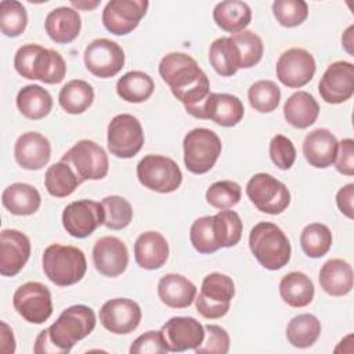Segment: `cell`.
<instances>
[{
    "label": "cell",
    "instance_id": "55",
    "mask_svg": "<svg viewBox=\"0 0 354 354\" xmlns=\"http://www.w3.org/2000/svg\"><path fill=\"white\" fill-rule=\"evenodd\" d=\"M71 4L73 6V7H76L77 10H93V8H95L98 4H100V1L98 0H95V1H76V0H72L71 1Z\"/></svg>",
    "mask_w": 354,
    "mask_h": 354
},
{
    "label": "cell",
    "instance_id": "15",
    "mask_svg": "<svg viewBox=\"0 0 354 354\" xmlns=\"http://www.w3.org/2000/svg\"><path fill=\"white\" fill-rule=\"evenodd\" d=\"M188 113L198 119H209L223 127H232L242 120L245 108L236 95L227 93H210L202 104L191 109Z\"/></svg>",
    "mask_w": 354,
    "mask_h": 354
},
{
    "label": "cell",
    "instance_id": "4",
    "mask_svg": "<svg viewBox=\"0 0 354 354\" xmlns=\"http://www.w3.org/2000/svg\"><path fill=\"white\" fill-rule=\"evenodd\" d=\"M249 248L260 266L271 271L285 267L290 260V242L274 223H257L250 230Z\"/></svg>",
    "mask_w": 354,
    "mask_h": 354
},
{
    "label": "cell",
    "instance_id": "40",
    "mask_svg": "<svg viewBox=\"0 0 354 354\" xmlns=\"http://www.w3.org/2000/svg\"><path fill=\"white\" fill-rule=\"evenodd\" d=\"M301 250L311 259L325 256L332 246V232L321 223H311L306 225L300 234Z\"/></svg>",
    "mask_w": 354,
    "mask_h": 354
},
{
    "label": "cell",
    "instance_id": "5",
    "mask_svg": "<svg viewBox=\"0 0 354 354\" xmlns=\"http://www.w3.org/2000/svg\"><path fill=\"white\" fill-rule=\"evenodd\" d=\"M41 264L46 277L57 286L75 285L87 271L83 250L71 245L53 243L47 246L43 252Z\"/></svg>",
    "mask_w": 354,
    "mask_h": 354
},
{
    "label": "cell",
    "instance_id": "21",
    "mask_svg": "<svg viewBox=\"0 0 354 354\" xmlns=\"http://www.w3.org/2000/svg\"><path fill=\"white\" fill-rule=\"evenodd\" d=\"M93 261L100 274L115 278L126 271L129 252L124 242L118 236H102L94 243Z\"/></svg>",
    "mask_w": 354,
    "mask_h": 354
},
{
    "label": "cell",
    "instance_id": "35",
    "mask_svg": "<svg viewBox=\"0 0 354 354\" xmlns=\"http://www.w3.org/2000/svg\"><path fill=\"white\" fill-rule=\"evenodd\" d=\"M209 62L213 69L221 76H232L241 69L239 51L228 36L216 39L209 48Z\"/></svg>",
    "mask_w": 354,
    "mask_h": 354
},
{
    "label": "cell",
    "instance_id": "29",
    "mask_svg": "<svg viewBox=\"0 0 354 354\" xmlns=\"http://www.w3.org/2000/svg\"><path fill=\"white\" fill-rule=\"evenodd\" d=\"M3 206L15 216H30L40 207L39 191L26 183H14L4 188L1 194Z\"/></svg>",
    "mask_w": 354,
    "mask_h": 354
},
{
    "label": "cell",
    "instance_id": "13",
    "mask_svg": "<svg viewBox=\"0 0 354 354\" xmlns=\"http://www.w3.org/2000/svg\"><path fill=\"white\" fill-rule=\"evenodd\" d=\"M105 221L102 203L91 199L71 202L62 212V225L73 238H87Z\"/></svg>",
    "mask_w": 354,
    "mask_h": 354
},
{
    "label": "cell",
    "instance_id": "17",
    "mask_svg": "<svg viewBox=\"0 0 354 354\" xmlns=\"http://www.w3.org/2000/svg\"><path fill=\"white\" fill-rule=\"evenodd\" d=\"M148 7L147 0H111L104 7L102 24L116 36L129 35L138 26Z\"/></svg>",
    "mask_w": 354,
    "mask_h": 354
},
{
    "label": "cell",
    "instance_id": "50",
    "mask_svg": "<svg viewBox=\"0 0 354 354\" xmlns=\"http://www.w3.org/2000/svg\"><path fill=\"white\" fill-rule=\"evenodd\" d=\"M131 354H165L169 353L160 330H148L140 335L130 346Z\"/></svg>",
    "mask_w": 354,
    "mask_h": 354
},
{
    "label": "cell",
    "instance_id": "47",
    "mask_svg": "<svg viewBox=\"0 0 354 354\" xmlns=\"http://www.w3.org/2000/svg\"><path fill=\"white\" fill-rule=\"evenodd\" d=\"M272 14L277 22L285 28L301 25L308 17V6L303 0H275Z\"/></svg>",
    "mask_w": 354,
    "mask_h": 354
},
{
    "label": "cell",
    "instance_id": "20",
    "mask_svg": "<svg viewBox=\"0 0 354 354\" xmlns=\"http://www.w3.org/2000/svg\"><path fill=\"white\" fill-rule=\"evenodd\" d=\"M101 325L115 335H127L133 332L141 321L140 306L126 297L111 299L100 308Z\"/></svg>",
    "mask_w": 354,
    "mask_h": 354
},
{
    "label": "cell",
    "instance_id": "8",
    "mask_svg": "<svg viewBox=\"0 0 354 354\" xmlns=\"http://www.w3.org/2000/svg\"><path fill=\"white\" fill-rule=\"evenodd\" d=\"M138 181L148 189L169 194L176 191L183 181V173L178 165L167 156L149 153L137 165Z\"/></svg>",
    "mask_w": 354,
    "mask_h": 354
},
{
    "label": "cell",
    "instance_id": "23",
    "mask_svg": "<svg viewBox=\"0 0 354 354\" xmlns=\"http://www.w3.org/2000/svg\"><path fill=\"white\" fill-rule=\"evenodd\" d=\"M14 156L22 169L40 170L51 158L50 141L37 131H26L15 141Z\"/></svg>",
    "mask_w": 354,
    "mask_h": 354
},
{
    "label": "cell",
    "instance_id": "9",
    "mask_svg": "<svg viewBox=\"0 0 354 354\" xmlns=\"http://www.w3.org/2000/svg\"><path fill=\"white\" fill-rule=\"evenodd\" d=\"M144 140L140 120L130 113L116 115L108 124V149L116 158L129 159L136 156L141 151Z\"/></svg>",
    "mask_w": 354,
    "mask_h": 354
},
{
    "label": "cell",
    "instance_id": "26",
    "mask_svg": "<svg viewBox=\"0 0 354 354\" xmlns=\"http://www.w3.org/2000/svg\"><path fill=\"white\" fill-rule=\"evenodd\" d=\"M48 37L59 44L73 41L82 29V18L75 8L58 7L51 10L44 21Z\"/></svg>",
    "mask_w": 354,
    "mask_h": 354
},
{
    "label": "cell",
    "instance_id": "27",
    "mask_svg": "<svg viewBox=\"0 0 354 354\" xmlns=\"http://www.w3.org/2000/svg\"><path fill=\"white\" fill-rule=\"evenodd\" d=\"M158 296L170 308H187L196 297V286L180 274H166L158 282Z\"/></svg>",
    "mask_w": 354,
    "mask_h": 354
},
{
    "label": "cell",
    "instance_id": "45",
    "mask_svg": "<svg viewBox=\"0 0 354 354\" xmlns=\"http://www.w3.org/2000/svg\"><path fill=\"white\" fill-rule=\"evenodd\" d=\"M242 196L241 185L231 180H221L213 183L206 191V202L220 210L235 206Z\"/></svg>",
    "mask_w": 354,
    "mask_h": 354
},
{
    "label": "cell",
    "instance_id": "32",
    "mask_svg": "<svg viewBox=\"0 0 354 354\" xmlns=\"http://www.w3.org/2000/svg\"><path fill=\"white\" fill-rule=\"evenodd\" d=\"M314 283L304 272L292 271L279 282L281 299L290 307H306L314 299Z\"/></svg>",
    "mask_w": 354,
    "mask_h": 354
},
{
    "label": "cell",
    "instance_id": "22",
    "mask_svg": "<svg viewBox=\"0 0 354 354\" xmlns=\"http://www.w3.org/2000/svg\"><path fill=\"white\" fill-rule=\"evenodd\" d=\"M30 256V241L18 230H3L0 232V274L3 277L17 275Z\"/></svg>",
    "mask_w": 354,
    "mask_h": 354
},
{
    "label": "cell",
    "instance_id": "19",
    "mask_svg": "<svg viewBox=\"0 0 354 354\" xmlns=\"http://www.w3.org/2000/svg\"><path fill=\"white\" fill-rule=\"evenodd\" d=\"M165 346L171 353L195 350L205 339V326L192 317H173L160 329Z\"/></svg>",
    "mask_w": 354,
    "mask_h": 354
},
{
    "label": "cell",
    "instance_id": "12",
    "mask_svg": "<svg viewBox=\"0 0 354 354\" xmlns=\"http://www.w3.org/2000/svg\"><path fill=\"white\" fill-rule=\"evenodd\" d=\"M12 306L25 321L30 324H43L53 314L51 292L40 282H25L15 290Z\"/></svg>",
    "mask_w": 354,
    "mask_h": 354
},
{
    "label": "cell",
    "instance_id": "54",
    "mask_svg": "<svg viewBox=\"0 0 354 354\" xmlns=\"http://www.w3.org/2000/svg\"><path fill=\"white\" fill-rule=\"evenodd\" d=\"M353 30H354V26L350 25V26L344 30V33H343V36H342V44H343L344 50H346L350 55L354 54V51H353V43H354V40H353Z\"/></svg>",
    "mask_w": 354,
    "mask_h": 354
},
{
    "label": "cell",
    "instance_id": "3",
    "mask_svg": "<svg viewBox=\"0 0 354 354\" xmlns=\"http://www.w3.org/2000/svg\"><path fill=\"white\" fill-rule=\"evenodd\" d=\"M14 68L22 77L47 84L61 83L66 75V64L62 55L53 48H44L35 43L24 44L17 50Z\"/></svg>",
    "mask_w": 354,
    "mask_h": 354
},
{
    "label": "cell",
    "instance_id": "1",
    "mask_svg": "<svg viewBox=\"0 0 354 354\" xmlns=\"http://www.w3.org/2000/svg\"><path fill=\"white\" fill-rule=\"evenodd\" d=\"M159 75L185 111L196 108L210 94V83L198 62L185 53H169L159 62Z\"/></svg>",
    "mask_w": 354,
    "mask_h": 354
},
{
    "label": "cell",
    "instance_id": "52",
    "mask_svg": "<svg viewBox=\"0 0 354 354\" xmlns=\"http://www.w3.org/2000/svg\"><path fill=\"white\" fill-rule=\"evenodd\" d=\"M353 199H354V184H346L342 187L336 194V205L339 210L347 216L348 218H353Z\"/></svg>",
    "mask_w": 354,
    "mask_h": 354
},
{
    "label": "cell",
    "instance_id": "24",
    "mask_svg": "<svg viewBox=\"0 0 354 354\" xmlns=\"http://www.w3.org/2000/svg\"><path fill=\"white\" fill-rule=\"evenodd\" d=\"M337 144V138L328 129L319 127L306 136L303 141V155L313 167L326 169L335 162Z\"/></svg>",
    "mask_w": 354,
    "mask_h": 354
},
{
    "label": "cell",
    "instance_id": "41",
    "mask_svg": "<svg viewBox=\"0 0 354 354\" xmlns=\"http://www.w3.org/2000/svg\"><path fill=\"white\" fill-rule=\"evenodd\" d=\"M248 98L254 111L268 113L278 108L281 90L272 80H257L249 87Z\"/></svg>",
    "mask_w": 354,
    "mask_h": 354
},
{
    "label": "cell",
    "instance_id": "37",
    "mask_svg": "<svg viewBox=\"0 0 354 354\" xmlns=\"http://www.w3.org/2000/svg\"><path fill=\"white\" fill-rule=\"evenodd\" d=\"M155 90V83L152 77L142 71H130L119 77L116 83L118 95L133 104H140L147 101Z\"/></svg>",
    "mask_w": 354,
    "mask_h": 354
},
{
    "label": "cell",
    "instance_id": "6",
    "mask_svg": "<svg viewBox=\"0 0 354 354\" xmlns=\"http://www.w3.org/2000/svg\"><path fill=\"white\" fill-rule=\"evenodd\" d=\"M183 148L187 170L194 174H205L221 153V140L213 130L196 127L185 134Z\"/></svg>",
    "mask_w": 354,
    "mask_h": 354
},
{
    "label": "cell",
    "instance_id": "43",
    "mask_svg": "<svg viewBox=\"0 0 354 354\" xmlns=\"http://www.w3.org/2000/svg\"><path fill=\"white\" fill-rule=\"evenodd\" d=\"M230 37L239 51L241 68L248 69L260 62L264 53V44L257 33L252 30H242L239 33L231 35Z\"/></svg>",
    "mask_w": 354,
    "mask_h": 354
},
{
    "label": "cell",
    "instance_id": "36",
    "mask_svg": "<svg viewBox=\"0 0 354 354\" xmlns=\"http://www.w3.org/2000/svg\"><path fill=\"white\" fill-rule=\"evenodd\" d=\"M82 183L72 166L64 160L51 165L44 174V187L47 192L55 198H65L73 194Z\"/></svg>",
    "mask_w": 354,
    "mask_h": 354
},
{
    "label": "cell",
    "instance_id": "10",
    "mask_svg": "<svg viewBox=\"0 0 354 354\" xmlns=\"http://www.w3.org/2000/svg\"><path fill=\"white\" fill-rule=\"evenodd\" d=\"M246 195L257 210L267 214H281L290 203L288 187L267 173H257L248 181Z\"/></svg>",
    "mask_w": 354,
    "mask_h": 354
},
{
    "label": "cell",
    "instance_id": "39",
    "mask_svg": "<svg viewBox=\"0 0 354 354\" xmlns=\"http://www.w3.org/2000/svg\"><path fill=\"white\" fill-rule=\"evenodd\" d=\"M243 224L234 210H220L213 216V231L220 248H232L242 238Z\"/></svg>",
    "mask_w": 354,
    "mask_h": 354
},
{
    "label": "cell",
    "instance_id": "34",
    "mask_svg": "<svg viewBox=\"0 0 354 354\" xmlns=\"http://www.w3.org/2000/svg\"><path fill=\"white\" fill-rule=\"evenodd\" d=\"M94 101L93 86L82 79H73L62 86L58 94L61 108L71 115H80L86 112Z\"/></svg>",
    "mask_w": 354,
    "mask_h": 354
},
{
    "label": "cell",
    "instance_id": "28",
    "mask_svg": "<svg viewBox=\"0 0 354 354\" xmlns=\"http://www.w3.org/2000/svg\"><path fill=\"white\" fill-rule=\"evenodd\" d=\"M319 285L325 293L340 297L353 289V268L343 259H330L319 270Z\"/></svg>",
    "mask_w": 354,
    "mask_h": 354
},
{
    "label": "cell",
    "instance_id": "25",
    "mask_svg": "<svg viewBox=\"0 0 354 354\" xmlns=\"http://www.w3.org/2000/svg\"><path fill=\"white\" fill-rule=\"evenodd\" d=\"M169 257L166 238L156 231H147L138 235L134 243L136 263L144 270L160 268Z\"/></svg>",
    "mask_w": 354,
    "mask_h": 354
},
{
    "label": "cell",
    "instance_id": "14",
    "mask_svg": "<svg viewBox=\"0 0 354 354\" xmlns=\"http://www.w3.org/2000/svg\"><path fill=\"white\" fill-rule=\"evenodd\" d=\"M84 65L97 77L108 79L118 75L124 65V51L113 40L101 37L87 44Z\"/></svg>",
    "mask_w": 354,
    "mask_h": 354
},
{
    "label": "cell",
    "instance_id": "46",
    "mask_svg": "<svg viewBox=\"0 0 354 354\" xmlns=\"http://www.w3.org/2000/svg\"><path fill=\"white\" fill-rule=\"evenodd\" d=\"M189 241L195 250L202 254H210L220 249L213 231V216H203L192 223Z\"/></svg>",
    "mask_w": 354,
    "mask_h": 354
},
{
    "label": "cell",
    "instance_id": "31",
    "mask_svg": "<svg viewBox=\"0 0 354 354\" xmlns=\"http://www.w3.org/2000/svg\"><path fill=\"white\" fill-rule=\"evenodd\" d=\"M213 19L221 30L235 35L245 30L250 24L252 10L245 1L225 0L216 4L213 10Z\"/></svg>",
    "mask_w": 354,
    "mask_h": 354
},
{
    "label": "cell",
    "instance_id": "11",
    "mask_svg": "<svg viewBox=\"0 0 354 354\" xmlns=\"http://www.w3.org/2000/svg\"><path fill=\"white\" fill-rule=\"evenodd\" d=\"M61 160L69 163L82 181L101 180L109 170L106 152L91 140L77 141L62 155Z\"/></svg>",
    "mask_w": 354,
    "mask_h": 354
},
{
    "label": "cell",
    "instance_id": "30",
    "mask_svg": "<svg viewBox=\"0 0 354 354\" xmlns=\"http://www.w3.org/2000/svg\"><path fill=\"white\" fill-rule=\"evenodd\" d=\"M319 115L317 100L307 91L293 93L283 105L285 120L296 129H307L315 123Z\"/></svg>",
    "mask_w": 354,
    "mask_h": 354
},
{
    "label": "cell",
    "instance_id": "53",
    "mask_svg": "<svg viewBox=\"0 0 354 354\" xmlns=\"http://www.w3.org/2000/svg\"><path fill=\"white\" fill-rule=\"evenodd\" d=\"M0 342H1V346H0L1 353L12 354V353L15 351V339H14L12 330H11V328H10L4 321L1 322V335H0Z\"/></svg>",
    "mask_w": 354,
    "mask_h": 354
},
{
    "label": "cell",
    "instance_id": "44",
    "mask_svg": "<svg viewBox=\"0 0 354 354\" xmlns=\"http://www.w3.org/2000/svg\"><path fill=\"white\" fill-rule=\"evenodd\" d=\"M102 206L105 210L104 225L109 230H123L133 218V207L127 199L119 195L105 196L102 199Z\"/></svg>",
    "mask_w": 354,
    "mask_h": 354
},
{
    "label": "cell",
    "instance_id": "7",
    "mask_svg": "<svg viewBox=\"0 0 354 354\" xmlns=\"http://www.w3.org/2000/svg\"><path fill=\"white\" fill-rule=\"evenodd\" d=\"M234 295V281L225 274L212 272L203 278L201 292L195 297L196 311L207 319L221 318L228 313Z\"/></svg>",
    "mask_w": 354,
    "mask_h": 354
},
{
    "label": "cell",
    "instance_id": "51",
    "mask_svg": "<svg viewBox=\"0 0 354 354\" xmlns=\"http://www.w3.org/2000/svg\"><path fill=\"white\" fill-rule=\"evenodd\" d=\"M335 167L344 176L354 174V141L344 138L337 144V153L335 158Z\"/></svg>",
    "mask_w": 354,
    "mask_h": 354
},
{
    "label": "cell",
    "instance_id": "33",
    "mask_svg": "<svg viewBox=\"0 0 354 354\" xmlns=\"http://www.w3.org/2000/svg\"><path fill=\"white\" fill-rule=\"evenodd\" d=\"M17 106L25 118L39 120L50 113L53 108V98L41 86L28 84L18 91Z\"/></svg>",
    "mask_w": 354,
    "mask_h": 354
},
{
    "label": "cell",
    "instance_id": "42",
    "mask_svg": "<svg viewBox=\"0 0 354 354\" xmlns=\"http://www.w3.org/2000/svg\"><path fill=\"white\" fill-rule=\"evenodd\" d=\"M28 14L22 3L15 0L0 1V29L7 37H17L26 29Z\"/></svg>",
    "mask_w": 354,
    "mask_h": 354
},
{
    "label": "cell",
    "instance_id": "18",
    "mask_svg": "<svg viewBox=\"0 0 354 354\" xmlns=\"http://www.w3.org/2000/svg\"><path fill=\"white\" fill-rule=\"evenodd\" d=\"M318 91L328 104H342L354 94V65L348 61L332 62L324 72Z\"/></svg>",
    "mask_w": 354,
    "mask_h": 354
},
{
    "label": "cell",
    "instance_id": "2",
    "mask_svg": "<svg viewBox=\"0 0 354 354\" xmlns=\"http://www.w3.org/2000/svg\"><path fill=\"white\" fill-rule=\"evenodd\" d=\"M95 324L93 308L84 304L71 306L50 328L37 335L33 351L36 354H66L79 340L94 330Z\"/></svg>",
    "mask_w": 354,
    "mask_h": 354
},
{
    "label": "cell",
    "instance_id": "48",
    "mask_svg": "<svg viewBox=\"0 0 354 354\" xmlns=\"http://www.w3.org/2000/svg\"><path fill=\"white\" fill-rule=\"evenodd\" d=\"M268 152L272 163L281 170L290 169L296 160V148L292 140L282 134H277L271 138Z\"/></svg>",
    "mask_w": 354,
    "mask_h": 354
},
{
    "label": "cell",
    "instance_id": "49",
    "mask_svg": "<svg viewBox=\"0 0 354 354\" xmlns=\"http://www.w3.org/2000/svg\"><path fill=\"white\" fill-rule=\"evenodd\" d=\"M202 344L195 348L196 354H227L230 351V336L220 325H206Z\"/></svg>",
    "mask_w": 354,
    "mask_h": 354
},
{
    "label": "cell",
    "instance_id": "16",
    "mask_svg": "<svg viewBox=\"0 0 354 354\" xmlns=\"http://www.w3.org/2000/svg\"><path fill=\"white\" fill-rule=\"evenodd\" d=\"M315 68V59L310 51L293 47L279 55L275 71L278 80L283 86L300 88L314 77Z\"/></svg>",
    "mask_w": 354,
    "mask_h": 354
},
{
    "label": "cell",
    "instance_id": "38",
    "mask_svg": "<svg viewBox=\"0 0 354 354\" xmlns=\"http://www.w3.org/2000/svg\"><path fill=\"white\" fill-rule=\"evenodd\" d=\"M321 335V322L313 314H299L286 326L288 342L297 348L311 347Z\"/></svg>",
    "mask_w": 354,
    "mask_h": 354
}]
</instances>
